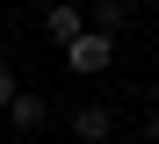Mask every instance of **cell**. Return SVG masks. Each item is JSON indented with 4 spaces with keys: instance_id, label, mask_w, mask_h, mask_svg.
Wrapping results in <instances>:
<instances>
[{
    "instance_id": "obj_1",
    "label": "cell",
    "mask_w": 159,
    "mask_h": 144,
    "mask_svg": "<svg viewBox=\"0 0 159 144\" xmlns=\"http://www.w3.org/2000/svg\"><path fill=\"white\" fill-rule=\"evenodd\" d=\"M65 65L80 79H101V72L116 65V36H109V29H80V36L65 43Z\"/></svg>"
},
{
    "instance_id": "obj_2",
    "label": "cell",
    "mask_w": 159,
    "mask_h": 144,
    "mask_svg": "<svg viewBox=\"0 0 159 144\" xmlns=\"http://www.w3.org/2000/svg\"><path fill=\"white\" fill-rule=\"evenodd\" d=\"M109 130H116V115H109V101H80V108H72V137H80V144H101Z\"/></svg>"
},
{
    "instance_id": "obj_3",
    "label": "cell",
    "mask_w": 159,
    "mask_h": 144,
    "mask_svg": "<svg viewBox=\"0 0 159 144\" xmlns=\"http://www.w3.org/2000/svg\"><path fill=\"white\" fill-rule=\"evenodd\" d=\"M7 123H15V130H43V123H51V101H43V94H29V86H15Z\"/></svg>"
},
{
    "instance_id": "obj_4",
    "label": "cell",
    "mask_w": 159,
    "mask_h": 144,
    "mask_svg": "<svg viewBox=\"0 0 159 144\" xmlns=\"http://www.w3.org/2000/svg\"><path fill=\"white\" fill-rule=\"evenodd\" d=\"M43 29H51V36H58V43H72L80 29H87V7H72V0H58V7L43 15Z\"/></svg>"
},
{
    "instance_id": "obj_5",
    "label": "cell",
    "mask_w": 159,
    "mask_h": 144,
    "mask_svg": "<svg viewBox=\"0 0 159 144\" xmlns=\"http://www.w3.org/2000/svg\"><path fill=\"white\" fill-rule=\"evenodd\" d=\"M123 22H130V0H94V7H87V29H109V36H116Z\"/></svg>"
},
{
    "instance_id": "obj_6",
    "label": "cell",
    "mask_w": 159,
    "mask_h": 144,
    "mask_svg": "<svg viewBox=\"0 0 159 144\" xmlns=\"http://www.w3.org/2000/svg\"><path fill=\"white\" fill-rule=\"evenodd\" d=\"M15 86H22V79H15V65H7V58H0V108L15 101Z\"/></svg>"
},
{
    "instance_id": "obj_7",
    "label": "cell",
    "mask_w": 159,
    "mask_h": 144,
    "mask_svg": "<svg viewBox=\"0 0 159 144\" xmlns=\"http://www.w3.org/2000/svg\"><path fill=\"white\" fill-rule=\"evenodd\" d=\"M145 144H159V108H145Z\"/></svg>"
}]
</instances>
